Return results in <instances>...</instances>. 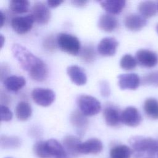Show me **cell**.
<instances>
[{"mask_svg": "<svg viewBox=\"0 0 158 158\" xmlns=\"http://www.w3.org/2000/svg\"><path fill=\"white\" fill-rule=\"evenodd\" d=\"M95 51L91 45H86L83 47L80 52L81 58L86 62H91L95 59Z\"/></svg>", "mask_w": 158, "mask_h": 158, "instance_id": "cell-29", "label": "cell"}, {"mask_svg": "<svg viewBox=\"0 0 158 158\" xmlns=\"http://www.w3.org/2000/svg\"><path fill=\"white\" fill-rule=\"evenodd\" d=\"M143 109L147 116L152 119H158V100L154 98H148L145 100Z\"/></svg>", "mask_w": 158, "mask_h": 158, "instance_id": "cell-23", "label": "cell"}, {"mask_svg": "<svg viewBox=\"0 0 158 158\" xmlns=\"http://www.w3.org/2000/svg\"><path fill=\"white\" fill-rule=\"evenodd\" d=\"M73 4L77 6H83L87 3V1L85 0H75V1H71Z\"/></svg>", "mask_w": 158, "mask_h": 158, "instance_id": "cell-36", "label": "cell"}, {"mask_svg": "<svg viewBox=\"0 0 158 158\" xmlns=\"http://www.w3.org/2000/svg\"><path fill=\"white\" fill-rule=\"evenodd\" d=\"M103 145L98 138H91L83 143H80L78 147L79 154H98L102 151Z\"/></svg>", "mask_w": 158, "mask_h": 158, "instance_id": "cell-11", "label": "cell"}, {"mask_svg": "<svg viewBox=\"0 0 158 158\" xmlns=\"http://www.w3.org/2000/svg\"><path fill=\"white\" fill-rule=\"evenodd\" d=\"M142 83L146 85L158 86V71L151 72L144 76L142 79Z\"/></svg>", "mask_w": 158, "mask_h": 158, "instance_id": "cell-30", "label": "cell"}, {"mask_svg": "<svg viewBox=\"0 0 158 158\" xmlns=\"http://www.w3.org/2000/svg\"><path fill=\"white\" fill-rule=\"evenodd\" d=\"M157 11H158V2L157 4Z\"/></svg>", "mask_w": 158, "mask_h": 158, "instance_id": "cell-40", "label": "cell"}, {"mask_svg": "<svg viewBox=\"0 0 158 158\" xmlns=\"http://www.w3.org/2000/svg\"><path fill=\"white\" fill-rule=\"evenodd\" d=\"M57 45V39L56 40V39L54 38L52 35H50L46 37L43 41L44 48L46 50H48L50 51H54L56 49Z\"/></svg>", "mask_w": 158, "mask_h": 158, "instance_id": "cell-33", "label": "cell"}, {"mask_svg": "<svg viewBox=\"0 0 158 158\" xmlns=\"http://www.w3.org/2000/svg\"><path fill=\"white\" fill-rule=\"evenodd\" d=\"M77 104L80 111L86 116H92L98 114L101 109L100 102L94 97L81 94L77 99Z\"/></svg>", "mask_w": 158, "mask_h": 158, "instance_id": "cell-4", "label": "cell"}, {"mask_svg": "<svg viewBox=\"0 0 158 158\" xmlns=\"http://www.w3.org/2000/svg\"><path fill=\"white\" fill-rule=\"evenodd\" d=\"M101 7L110 14H117L122 12L125 6L124 0H104L99 2Z\"/></svg>", "mask_w": 158, "mask_h": 158, "instance_id": "cell-18", "label": "cell"}, {"mask_svg": "<svg viewBox=\"0 0 158 158\" xmlns=\"http://www.w3.org/2000/svg\"><path fill=\"white\" fill-rule=\"evenodd\" d=\"M31 15L37 23L46 24L50 20L51 11L44 3L38 1L33 5Z\"/></svg>", "mask_w": 158, "mask_h": 158, "instance_id": "cell-6", "label": "cell"}, {"mask_svg": "<svg viewBox=\"0 0 158 158\" xmlns=\"http://www.w3.org/2000/svg\"><path fill=\"white\" fill-rule=\"evenodd\" d=\"M34 19L32 15L17 16L11 20V26L13 30L19 34H24L30 31L33 26Z\"/></svg>", "mask_w": 158, "mask_h": 158, "instance_id": "cell-7", "label": "cell"}, {"mask_svg": "<svg viewBox=\"0 0 158 158\" xmlns=\"http://www.w3.org/2000/svg\"><path fill=\"white\" fill-rule=\"evenodd\" d=\"M140 84L139 77L133 73L120 74L118 76V85L122 89H137Z\"/></svg>", "mask_w": 158, "mask_h": 158, "instance_id": "cell-10", "label": "cell"}, {"mask_svg": "<svg viewBox=\"0 0 158 158\" xmlns=\"http://www.w3.org/2000/svg\"><path fill=\"white\" fill-rule=\"evenodd\" d=\"M33 151L36 156L40 158H48L49 156L45 149L44 141H39L33 146Z\"/></svg>", "mask_w": 158, "mask_h": 158, "instance_id": "cell-31", "label": "cell"}, {"mask_svg": "<svg viewBox=\"0 0 158 158\" xmlns=\"http://www.w3.org/2000/svg\"><path fill=\"white\" fill-rule=\"evenodd\" d=\"M5 15L4 14V12H2V10H0V20H1V23H0V27H2L4 24V22H5Z\"/></svg>", "mask_w": 158, "mask_h": 158, "instance_id": "cell-37", "label": "cell"}, {"mask_svg": "<svg viewBox=\"0 0 158 158\" xmlns=\"http://www.w3.org/2000/svg\"><path fill=\"white\" fill-rule=\"evenodd\" d=\"M136 61L143 67L152 68L158 63V56L151 50L141 49L136 53Z\"/></svg>", "mask_w": 158, "mask_h": 158, "instance_id": "cell-9", "label": "cell"}, {"mask_svg": "<svg viewBox=\"0 0 158 158\" xmlns=\"http://www.w3.org/2000/svg\"><path fill=\"white\" fill-rule=\"evenodd\" d=\"M57 43L62 51L72 55H77L80 51V42L77 37L71 34L61 33L57 35Z\"/></svg>", "mask_w": 158, "mask_h": 158, "instance_id": "cell-3", "label": "cell"}, {"mask_svg": "<svg viewBox=\"0 0 158 158\" xmlns=\"http://www.w3.org/2000/svg\"><path fill=\"white\" fill-rule=\"evenodd\" d=\"M0 40H1V48H2V46H3V45H4V41H5V38H4V37L2 36V34H1V35H0Z\"/></svg>", "mask_w": 158, "mask_h": 158, "instance_id": "cell-38", "label": "cell"}, {"mask_svg": "<svg viewBox=\"0 0 158 158\" xmlns=\"http://www.w3.org/2000/svg\"><path fill=\"white\" fill-rule=\"evenodd\" d=\"M138 9L139 14L144 19L150 18L157 12V4L152 1H141L138 4Z\"/></svg>", "mask_w": 158, "mask_h": 158, "instance_id": "cell-21", "label": "cell"}, {"mask_svg": "<svg viewBox=\"0 0 158 158\" xmlns=\"http://www.w3.org/2000/svg\"><path fill=\"white\" fill-rule=\"evenodd\" d=\"M146 158H152V157H146Z\"/></svg>", "mask_w": 158, "mask_h": 158, "instance_id": "cell-41", "label": "cell"}, {"mask_svg": "<svg viewBox=\"0 0 158 158\" xmlns=\"http://www.w3.org/2000/svg\"><path fill=\"white\" fill-rule=\"evenodd\" d=\"M118 45V43L115 38L105 37L99 41L98 51L102 56H110L115 53Z\"/></svg>", "mask_w": 158, "mask_h": 158, "instance_id": "cell-13", "label": "cell"}, {"mask_svg": "<svg viewBox=\"0 0 158 158\" xmlns=\"http://www.w3.org/2000/svg\"><path fill=\"white\" fill-rule=\"evenodd\" d=\"M70 122L78 134H83L88 127V120L86 115L78 110H73L70 114Z\"/></svg>", "mask_w": 158, "mask_h": 158, "instance_id": "cell-16", "label": "cell"}, {"mask_svg": "<svg viewBox=\"0 0 158 158\" xmlns=\"http://www.w3.org/2000/svg\"><path fill=\"white\" fill-rule=\"evenodd\" d=\"M6 158H11V157H6Z\"/></svg>", "mask_w": 158, "mask_h": 158, "instance_id": "cell-42", "label": "cell"}, {"mask_svg": "<svg viewBox=\"0 0 158 158\" xmlns=\"http://www.w3.org/2000/svg\"><path fill=\"white\" fill-rule=\"evenodd\" d=\"M63 2V1H58V0H51V1H47V4L48 6L50 7L54 8L56 7H57L58 6H59L61 3Z\"/></svg>", "mask_w": 158, "mask_h": 158, "instance_id": "cell-35", "label": "cell"}, {"mask_svg": "<svg viewBox=\"0 0 158 158\" xmlns=\"http://www.w3.org/2000/svg\"><path fill=\"white\" fill-rule=\"evenodd\" d=\"M12 51L21 67L28 73L33 80L38 81L46 80L48 71L47 65L43 60L19 44H14L12 46Z\"/></svg>", "mask_w": 158, "mask_h": 158, "instance_id": "cell-1", "label": "cell"}, {"mask_svg": "<svg viewBox=\"0 0 158 158\" xmlns=\"http://www.w3.org/2000/svg\"><path fill=\"white\" fill-rule=\"evenodd\" d=\"M21 141L19 138L13 136L1 135L0 138V145L4 149H14L19 147Z\"/></svg>", "mask_w": 158, "mask_h": 158, "instance_id": "cell-26", "label": "cell"}, {"mask_svg": "<svg viewBox=\"0 0 158 158\" xmlns=\"http://www.w3.org/2000/svg\"><path fill=\"white\" fill-rule=\"evenodd\" d=\"M25 79L22 76L11 75L4 78V86L9 91H17L25 85Z\"/></svg>", "mask_w": 158, "mask_h": 158, "instance_id": "cell-20", "label": "cell"}, {"mask_svg": "<svg viewBox=\"0 0 158 158\" xmlns=\"http://www.w3.org/2000/svg\"><path fill=\"white\" fill-rule=\"evenodd\" d=\"M137 65L136 59L131 55L126 54L122 56L120 61V67L125 70H130L135 69Z\"/></svg>", "mask_w": 158, "mask_h": 158, "instance_id": "cell-28", "label": "cell"}, {"mask_svg": "<svg viewBox=\"0 0 158 158\" xmlns=\"http://www.w3.org/2000/svg\"><path fill=\"white\" fill-rule=\"evenodd\" d=\"M156 31H157V33H158V24H157V26H156Z\"/></svg>", "mask_w": 158, "mask_h": 158, "instance_id": "cell-39", "label": "cell"}, {"mask_svg": "<svg viewBox=\"0 0 158 158\" xmlns=\"http://www.w3.org/2000/svg\"><path fill=\"white\" fill-rule=\"evenodd\" d=\"M15 112L19 120L25 121L30 117L31 115V108L28 103L25 101H20L16 106Z\"/></svg>", "mask_w": 158, "mask_h": 158, "instance_id": "cell-24", "label": "cell"}, {"mask_svg": "<svg viewBox=\"0 0 158 158\" xmlns=\"http://www.w3.org/2000/svg\"><path fill=\"white\" fill-rule=\"evenodd\" d=\"M129 143L138 154L146 152L153 156L158 151V140L152 138L135 136L130 138Z\"/></svg>", "mask_w": 158, "mask_h": 158, "instance_id": "cell-2", "label": "cell"}, {"mask_svg": "<svg viewBox=\"0 0 158 158\" xmlns=\"http://www.w3.org/2000/svg\"><path fill=\"white\" fill-rule=\"evenodd\" d=\"M141 120L142 118L140 113L135 107H127L122 112V123L128 127H135L138 126L140 124Z\"/></svg>", "mask_w": 158, "mask_h": 158, "instance_id": "cell-8", "label": "cell"}, {"mask_svg": "<svg viewBox=\"0 0 158 158\" xmlns=\"http://www.w3.org/2000/svg\"><path fill=\"white\" fill-rule=\"evenodd\" d=\"M121 114L119 110L113 106H106L103 112V115L107 125L115 127L119 126L121 123Z\"/></svg>", "mask_w": 158, "mask_h": 158, "instance_id": "cell-14", "label": "cell"}, {"mask_svg": "<svg viewBox=\"0 0 158 158\" xmlns=\"http://www.w3.org/2000/svg\"><path fill=\"white\" fill-rule=\"evenodd\" d=\"M100 91L103 96H108L110 94L109 85L106 81H102L100 83Z\"/></svg>", "mask_w": 158, "mask_h": 158, "instance_id": "cell-34", "label": "cell"}, {"mask_svg": "<svg viewBox=\"0 0 158 158\" xmlns=\"http://www.w3.org/2000/svg\"><path fill=\"white\" fill-rule=\"evenodd\" d=\"M132 150L126 145H117L110 151V158H130Z\"/></svg>", "mask_w": 158, "mask_h": 158, "instance_id": "cell-25", "label": "cell"}, {"mask_svg": "<svg viewBox=\"0 0 158 158\" xmlns=\"http://www.w3.org/2000/svg\"><path fill=\"white\" fill-rule=\"evenodd\" d=\"M146 20L140 14L133 13L126 16L124 20L125 27L131 31H138L146 25Z\"/></svg>", "mask_w": 158, "mask_h": 158, "instance_id": "cell-15", "label": "cell"}, {"mask_svg": "<svg viewBox=\"0 0 158 158\" xmlns=\"http://www.w3.org/2000/svg\"><path fill=\"white\" fill-rule=\"evenodd\" d=\"M55 93L48 88H36L31 91L33 100L38 105L47 107L50 106L55 99Z\"/></svg>", "mask_w": 158, "mask_h": 158, "instance_id": "cell-5", "label": "cell"}, {"mask_svg": "<svg viewBox=\"0 0 158 158\" xmlns=\"http://www.w3.org/2000/svg\"><path fill=\"white\" fill-rule=\"evenodd\" d=\"M80 143V139L73 135L66 136L63 140L64 147L66 152L72 156H76L79 154L78 147Z\"/></svg>", "mask_w": 158, "mask_h": 158, "instance_id": "cell-22", "label": "cell"}, {"mask_svg": "<svg viewBox=\"0 0 158 158\" xmlns=\"http://www.w3.org/2000/svg\"><path fill=\"white\" fill-rule=\"evenodd\" d=\"M0 117L1 120L3 122L10 121L12 118V113L6 105L0 106Z\"/></svg>", "mask_w": 158, "mask_h": 158, "instance_id": "cell-32", "label": "cell"}, {"mask_svg": "<svg viewBox=\"0 0 158 158\" xmlns=\"http://www.w3.org/2000/svg\"></svg>", "mask_w": 158, "mask_h": 158, "instance_id": "cell-43", "label": "cell"}, {"mask_svg": "<svg viewBox=\"0 0 158 158\" xmlns=\"http://www.w3.org/2000/svg\"><path fill=\"white\" fill-rule=\"evenodd\" d=\"M9 8L16 13H24L28 10L30 2L26 0H12L9 2Z\"/></svg>", "mask_w": 158, "mask_h": 158, "instance_id": "cell-27", "label": "cell"}, {"mask_svg": "<svg viewBox=\"0 0 158 158\" xmlns=\"http://www.w3.org/2000/svg\"><path fill=\"white\" fill-rule=\"evenodd\" d=\"M67 72L70 80L77 85H83L86 83L87 77L82 68L80 67L72 65L67 69Z\"/></svg>", "mask_w": 158, "mask_h": 158, "instance_id": "cell-17", "label": "cell"}, {"mask_svg": "<svg viewBox=\"0 0 158 158\" xmlns=\"http://www.w3.org/2000/svg\"><path fill=\"white\" fill-rule=\"evenodd\" d=\"M117 23L116 17L110 14H103L98 20L99 28L107 32L113 31L117 27Z\"/></svg>", "mask_w": 158, "mask_h": 158, "instance_id": "cell-19", "label": "cell"}, {"mask_svg": "<svg viewBox=\"0 0 158 158\" xmlns=\"http://www.w3.org/2000/svg\"><path fill=\"white\" fill-rule=\"evenodd\" d=\"M45 149L49 157L67 158V152L64 147L56 139H50L44 141Z\"/></svg>", "mask_w": 158, "mask_h": 158, "instance_id": "cell-12", "label": "cell"}]
</instances>
